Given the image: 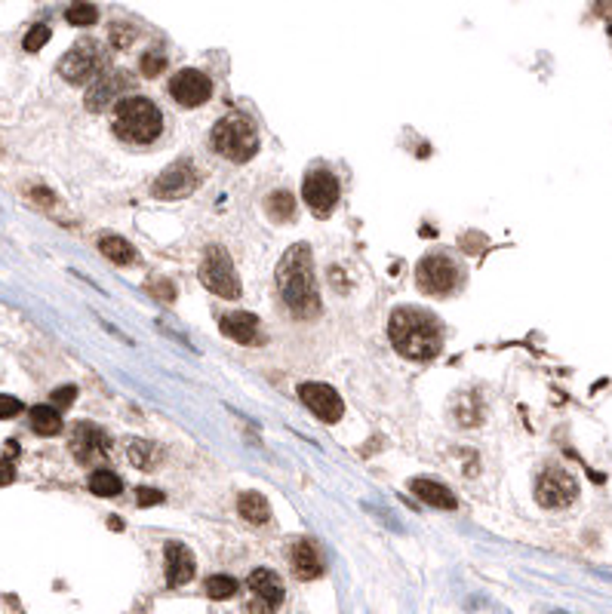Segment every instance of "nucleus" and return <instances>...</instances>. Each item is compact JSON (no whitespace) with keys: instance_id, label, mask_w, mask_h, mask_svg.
<instances>
[{"instance_id":"nucleus-10","label":"nucleus","mask_w":612,"mask_h":614,"mask_svg":"<svg viewBox=\"0 0 612 614\" xmlns=\"http://www.w3.org/2000/svg\"><path fill=\"white\" fill-rule=\"evenodd\" d=\"M302 197L314 215L326 218L339 203V179L329 169H311L302 184Z\"/></svg>"},{"instance_id":"nucleus-29","label":"nucleus","mask_w":612,"mask_h":614,"mask_svg":"<svg viewBox=\"0 0 612 614\" xmlns=\"http://www.w3.org/2000/svg\"><path fill=\"white\" fill-rule=\"evenodd\" d=\"M133 37H135V31L130 25H120V22L111 25V44H115L117 50H126V46L133 44Z\"/></svg>"},{"instance_id":"nucleus-35","label":"nucleus","mask_w":612,"mask_h":614,"mask_svg":"<svg viewBox=\"0 0 612 614\" xmlns=\"http://www.w3.org/2000/svg\"><path fill=\"white\" fill-rule=\"evenodd\" d=\"M609 37H612V25H609Z\"/></svg>"},{"instance_id":"nucleus-9","label":"nucleus","mask_w":612,"mask_h":614,"mask_svg":"<svg viewBox=\"0 0 612 614\" xmlns=\"http://www.w3.org/2000/svg\"><path fill=\"white\" fill-rule=\"evenodd\" d=\"M536 498H538V504L547 507V510H557V507L573 504L578 498L576 476L567 470H557V467H547L536 482Z\"/></svg>"},{"instance_id":"nucleus-28","label":"nucleus","mask_w":612,"mask_h":614,"mask_svg":"<svg viewBox=\"0 0 612 614\" xmlns=\"http://www.w3.org/2000/svg\"><path fill=\"white\" fill-rule=\"evenodd\" d=\"M46 40H50V25H35V28H31L28 35H25V50H28V53H37L40 46L46 44Z\"/></svg>"},{"instance_id":"nucleus-34","label":"nucleus","mask_w":612,"mask_h":614,"mask_svg":"<svg viewBox=\"0 0 612 614\" xmlns=\"http://www.w3.org/2000/svg\"><path fill=\"white\" fill-rule=\"evenodd\" d=\"M15 411H19V400H15V397L0 400V418H13Z\"/></svg>"},{"instance_id":"nucleus-20","label":"nucleus","mask_w":612,"mask_h":614,"mask_svg":"<svg viewBox=\"0 0 612 614\" xmlns=\"http://www.w3.org/2000/svg\"><path fill=\"white\" fill-rule=\"evenodd\" d=\"M237 510L246 522H253V525H268L271 522V507L259 491H244L237 500Z\"/></svg>"},{"instance_id":"nucleus-19","label":"nucleus","mask_w":612,"mask_h":614,"mask_svg":"<svg viewBox=\"0 0 612 614\" xmlns=\"http://www.w3.org/2000/svg\"><path fill=\"white\" fill-rule=\"evenodd\" d=\"M409 489L416 491V498H422L425 504H431V507H443V510H456V495L449 491L446 486H440V482H434V480H413L409 482Z\"/></svg>"},{"instance_id":"nucleus-18","label":"nucleus","mask_w":612,"mask_h":614,"mask_svg":"<svg viewBox=\"0 0 612 614\" xmlns=\"http://www.w3.org/2000/svg\"><path fill=\"white\" fill-rule=\"evenodd\" d=\"M195 578V556L182 544H166V584L185 587Z\"/></svg>"},{"instance_id":"nucleus-25","label":"nucleus","mask_w":612,"mask_h":614,"mask_svg":"<svg viewBox=\"0 0 612 614\" xmlns=\"http://www.w3.org/2000/svg\"><path fill=\"white\" fill-rule=\"evenodd\" d=\"M90 489H93L99 498H115V495H120L124 482H120L111 470H95V473L90 476Z\"/></svg>"},{"instance_id":"nucleus-31","label":"nucleus","mask_w":612,"mask_h":614,"mask_svg":"<svg viewBox=\"0 0 612 614\" xmlns=\"http://www.w3.org/2000/svg\"><path fill=\"white\" fill-rule=\"evenodd\" d=\"M164 64H166V59L160 53H148L142 59V71H145V77H157L160 71H164Z\"/></svg>"},{"instance_id":"nucleus-7","label":"nucleus","mask_w":612,"mask_h":614,"mask_svg":"<svg viewBox=\"0 0 612 614\" xmlns=\"http://www.w3.org/2000/svg\"><path fill=\"white\" fill-rule=\"evenodd\" d=\"M197 273H200V282H204L209 292H216L222 298H240V282H237L235 264H231V258L222 246L206 249Z\"/></svg>"},{"instance_id":"nucleus-11","label":"nucleus","mask_w":612,"mask_h":614,"mask_svg":"<svg viewBox=\"0 0 612 614\" xmlns=\"http://www.w3.org/2000/svg\"><path fill=\"white\" fill-rule=\"evenodd\" d=\"M197 184H200V179H197L195 163H191V160H176L173 166H166L164 173H160V179L155 182L151 193L160 200H182V197H188Z\"/></svg>"},{"instance_id":"nucleus-27","label":"nucleus","mask_w":612,"mask_h":614,"mask_svg":"<svg viewBox=\"0 0 612 614\" xmlns=\"http://www.w3.org/2000/svg\"><path fill=\"white\" fill-rule=\"evenodd\" d=\"M240 584L231 575H213L206 580V596L209 599H231V596H237Z\"/></svg>"},{"instance_id":"nucleus-32","label":"nucleus","mask_w":612,"mask_h":614,"mask_svg":"<svg viewBox=\"0 0 612 614\" xmlns=\"http://www.w3.org/2000/svg\"><path fill=\"white\" fill-rule=\"evenodd\" d=\"M135 495H139V504H142V507L164 504V491H157V489H139V491H135Z\"/></svg>"},{"instance_id":"nucleus-26","label":"nucleus","mask_w":612,"mask_h":614,"mask_svg":"<svg viewBox=\"0 0 612 614\" xmlns=\"http://www.w3.org/2000/svg\"><path fill=\"white\" fill-rule=\"evenodd\" d=\"M65 19L71 25L77 28H86V25H95V19H99V10H95L93 4H86V0H75V4L65 10Z\"/></svg>"},{"instance_id":"nucleus-15","label":"nucleus","mask_w":612,"mask_h":614,"mask_svg":"<svg viewBox=\"0 0 612 614\" xmlns=\"http://www.w3.org/2000/svg\"><path fill=\"white\" fill-rule=\"evenodd\" d=\"M133 80L126 77V71H111L93 80V86L86 90V108L90 111H105L108 104H120V93L130 90Z\"/></svg>"},{"instance_id":"nucleus-2","label":"nucleus","mask_w":612,"mask_h":614,"mask_svg":"<svg viewBox=\"0 0 612 614\" xmlns=\"http://www.w3.org/2000/svg\"><path fill=\"white\" fill-rule=\"evenodd\" d=\"M388 335L394 347L409 360L437 357L443 344L440 322L428 311H418V307H397L388 320Z\"/></svg>"},{"instance_id":"nucleus-36","label":"nucleus","mask_w":612,"mask_h":614,"mask_svg":"<svg viewBox=\"0 0 612 614\" xmlns=\"http://www.w3.org/2000/svg\"><path fill=\"white\" fill-rule=\"evenodd\" d=\"M554 614H560V611H554Z\"/></svg>"},{"instance_id":"nucleus-1","label":"nucleus","mask_w":612,"mask_h":614,"mask_svg":"<svg viewBox=\"0 0 612 614\" xmlns=\"http://www.w3.org/2000/svg\"><path fill=\"white\" fill-rule=\"evenodd\" d=\"M277 289L284 298L286 311L293 317H314L320 311L317 298V282H314V264H311V249L299 243L286 249V255L277 264Z\"/></svg>"},{"instance_id":"nucleus-23","label":"nucleus","mask_w":612,"mask_h":614,"mask_svg":"<svg viewBox=\"0 0 612 614\" xmlns=\"http://www.w3.org/2000/svg\"><path fill=\"white\" fill-rule=\"evenodd\" d=\"M265 209H268L274 222H289V218L296 215V200L289 191H274L268 193V200H265Z\"/></svg>"},{"instance_id":"nucleus-5","label":"nucleus","mask_w":612,"mask_h":614,"mask_svg":"<svg viewBox=\"0 0 612 614\" xmlns=\"http://www.w3.org/2000/svg\"><path fill=\"white\" fill-rule=\"evenodd\" d=\"M462 280H465L462 268H458V264L446 253L425 255L422 262H418V268H416V282H418V289H422L425 295L446 298V295H453L458 286H462Z\"/></svg>"},{"instance_id":"nucleus-30","label":"nucleus","mask_w":612,"mask_h":614,"mask_svg":"<svg viewBox=\"0 0 612 614\" xmlns=\"http://www.w3.org/2000/svg\"><path fill=\"white\" fill-rule=\"evenodd\" d=\"M50 400H53V406H59V409H65V406H71V402L77 400V387H55V391L50 393Z\"/></svg>"},{"instance_id":"nucleus-4","label":"nucleus","mask_w":612,"mask_h":614,"mask_svg":"<svg viewBox=\"0 0 612 614\" xmlns=\"http://www.w3.org/2000/svg\"><path fill=\"white\" fill-rule=\"evenodd\" d=\"M213 148L231 163H246L259 151V129L246 114L231 111L213 126Z\"/></svg>"},{"instance_id":"nucleus-3","label":"nucleus","mask_w":612,"mask_h":614,"mask_svg":"<svg viewBox=\"0 0 612 614\" xmlns=\"http://www.w3.org/2000/svg\"><path fill=\"white\" fill-rule=\"evenodd\" d=\"M115 133L130 144H151L164 133V114L151 99L130 95L115 108Z\"/></svg>"},{"instance_id":"nucleus-16","label":"nucleus","mask_w":612,"mask_h":614,"mask_svg":"<svg viewBox=\"0 0 612 614\" xmlns=\"http://www.w3.org/2000/svg\"><path fill=\"white\" fill-rule=\"evenodd\" d=\"M289 565H293V575L299 580H314L324 575V562H320L317 547L305 538L289 547Z\"/></svg>"},{"instance_id":"nucleus-13","label":"nucleus","mask_w":612,"mask_h":614,"mask_svg":"<svg viewBox=\"0 0 612 614\" xmlns=\"http://www.w3.org/2000/svg\"><path fill=\"white\" fill-rule=\"evenodd\" d=\"M170 95L182 108H200V104H206L209 95H213V80H209L204 71L182 68L179 74L170 80Z\"/></svg>"},{"instance_id":"nucleus-12","label":"nucleus","mask_w":612,"mask_h":614,"mask_svg":"<svg viewBox=\"0 0 612 614\" xmlns=\"http://www.w3.org/2000/svg\"><path fill=\"white\" fill-rule=\"evenodd\" d=\"M299 400L305 402V409H308L311 415H317L320 421H326V424H336L345 411L339 393H336L329 384H320V381L299 384Z\"/></svg>"},{"instance_id":"nucleus-22","label":"nucleus","mask_w":612,"mask_h":614,"mask_svg":"<svg viewBox=\"0 0 612 614\" xmlns=\"http://www.w3.org/2000/svg\"><path fill=\"white\" fill-rule=\"evenodd\" d=\"M99 249H102V255L108 258V262L120 264V268H126V264L135 262V249L126 243V240H120V237H102Z\"/></svg>"},{"instance_id":"nucleus-33","label":"nucleus","mask_w":612,"mask_h":614,"mask_svg":"<svg viewBox=\"0 0 612 614\" xmlns=\"http://www.w3.org/2000/svg\"><path fill=\"white\" fill-rule=\"evenodd\" d=\"M151 295H160L164 302H173V295H176V289L170 286V282H155V286L148 289Z\"/></svg>"},{"instance_id":"nucleus-21","label":"nucleus","mask_w":612,"mask_h":614,"mask_svg":"<svg viewBox=\"0 0 612 614\" xmlns=\"http://www.w3.org/2000/svg\"><path fill=\"white\" fill-rule=\"evenodd\" d=\"M28 421L35 427V433H40V436L62 433V415L55 411V406H35L28 411Z\"/></svg>"},{"instance_id":"nucleus-17","label":"nucleus","mask_w":612,"mask_h":614,"mask_svg":"<svg viewBox=\"0 0 612 614\" xmlns=\"http://www.w3.org/2000/svg\"><path fill=\"white\" fill-rule=\"evenodd\" d=\"M222 332L231 338V342L237 344H259L262 335H259V320L253 317V313L246 311H231L225 313V317L219 320Z\"/></svg>"},{"instance_id":"nucleus-8","label":"nucleus","mask_w":612,"mask_h":614,"mask_svg":"<svg viewBox=\"0 0 612 614\" xmlns=\"http://www.w3.org/2000/svg\"><path fill=\"white\" fill-rule=\"evenodd\" d=\"M249 587V602H246V614H274L277 605L284 602V580L274 575L271 569H256L246 580Z\"/></svg>"},{"instance_id":"nucleus-6","label":"nucleus","mask_w":612,"mask_h":614,"mask_svg":"<svg viewBox=\"0 0 612 614\" xmlns=\"http://www.w3.org/2000/svg\"><path fill=\"white\" fill-rule=\"evenodd\" d=\"M105 64H108V55L95 40H80L71 53L62 55L59 62V74L62 80H68V84H90V80H99Z\"/></svg>"},{"instance_id":"nucleus-24","label":"nucleus","mask_w":612,"mask_h":614,"mask_svg":"<svg viewBox=\"0 0 612 614\" xmlns=\"http://www.w3.org/2000/svg\"><path fill=\"white\" fill-rule=\"evenodd\" d=\"M126 458L145 470V467H151L157 460V446L155 442H145V440H130L126 442Z\"/></svg>"},{"instance_id":"nucleus-14","label":"nucleus","mask_w":612,"mask_h":614,"mask_svg":"<svg viewBox=\"0 0 612 614\" xmlns=\"http://www.w3.org/2000/svg\"><path fill=\"white\" fill-rule=\"evenodd\" d=\"M111 442L105 431H99L95 424H77L75 433H71V451L80 464H93L95 458H108L111 455Z\"/></svg>"}]
</instances>
